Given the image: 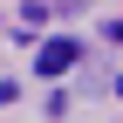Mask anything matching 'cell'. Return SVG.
I'll list each match as a JSON object with an SVG mask.
<instances>
[{
  "instance_id": "obj_1",
  "label": "cell",
  "mask_w": 123,
  "mask_h": 123,
  "mask_svg": "<svg viewBox=\"0 0 123 123\" xmlns=\"http://www.w3.org/2000/svg\"><path fill=\"white\" fill-rule=\"evenodd\" d=\"M75 62H82V41L75 34H55V41L34 48V75H62V68H75Z\"/></svg>"
},
{
  "instance_id": "obj_2",
  "label": "cell",
  "mask_w": 123,
  "mask_h": 123,
  "mask_svg": "<svg viewBox=\"0 0 123 123\" xmlns=\"http://www.w3.org/2000/svg\"><path fill=\"white\" fill-rule=\"evenodd\" d=\"M48 7H55V14H82L89 0H48Z\"/></svg>"
},
{
  "instance_id": "obj_3",
  "label": "cell",
  "mask_w": 123,
  "mask_h": 123,
  "mask_svg": "<svg viewBox=\"0 0 123 123\" xmlns=\"http://www.w3.org/2000/svg\"><path fill=\"white\" fill-rule=\"evenodd\" d=\"M103 34H110V41H116V48H123V21H110V27H103Z\"/></svg>"
}]
</instances>
